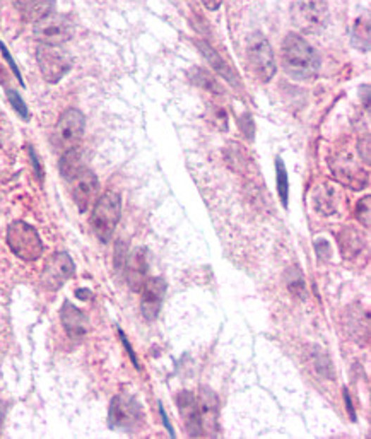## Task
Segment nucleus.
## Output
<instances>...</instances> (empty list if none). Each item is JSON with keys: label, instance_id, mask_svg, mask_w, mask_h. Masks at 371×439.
Wrapping results in <instances>:
<instances>
[{"label": "nucleus", "instance_id": "obj_12", "mask_svg": "<svg viewBox=\"0 0 371 439\" xmlns=\"http://www.w3.org/2000/svg\"><path fill=\"white\" fill-rule=\"evenodd\" d=\"M99 191V182L98 177L91 170L82 167L74 178L70 179V193L74 198L75 205L81 212H87L94 202L98 201Z\"/></svg>", "mask_w": 371, "mask_h": 439}, {"label": "nucleus", "instance_id": "obj_27", "mask_svg": "<svg viewBox=\"0 0 371 439\" xmlns=\"http://www.w3.org/2000/svg\"><path fill=\"white\" fill-rule=\"evenodd\" d=\"M275 170H277V191L281 197L282 207L287 209V201H289V182H287V171L281 158L275 159Z\"/></svg>", "mask_w": 371, "mask_h": 439}, {"label": "nucleus", "instance_id": "obj_6", "mask_svg": "<svg viewBox=\"0 0 371 439\" xmlns=\"http://www.w3.org/2000/svg\"><path fill=\"white\" fill-rule=\"evenodd\" d=\"M36 62L43 79L50 84H57L72 69V57L60 45H42L36 48Z\"/></svg>", "mask_w": 371, "mask_h": 439}, {"label": "nucleus", "instance_id": "obj_23", "mask_svg": "<svg viewBox=\"0 0 371 439\" xmlns=\"http://www.w3.org/2000/svg\"><path fill=\"white\" fill-rule=\"evenodd\" d=\"M315 205L322 214L329 215L334 214L337 209V193L330 183H323V185L315 191Z\"/></svg>", "mask_w": 371, "mask_h": 439}, {"label": "nucleus", "instance_id": "obj_24", "mask_svg": "<svg viewBox=\"0 0 371 439\" xmlns=\"http://www.w3.org/2000/svg\"><path fill=\"white\" fill-rule=\"evenodd\" d=\"M351 38H353V45L361 51L370 50V15H361L356 23H354L353 31H351Z\"/></svg>", "mask_w": 371, "mask_h": 439}, {"label": "nucleus", "instance_id": "obj_3", "mask_svg": "<svg viewBox=\"0 0 371 439\" xmlns=\"http://www.w3.org/2000/svg\"><path fill=\"white\" fill-rule=\"evenodd\" d=\"M7 245L23 262L38 260L45 250L38 231L24 221H14L7 227Z\"/></svg>", "mask_w": 371, "mask_h": 439}, {"label": "nucleus", "instance_id": "obj_16", "mask_svg": "<svg viewBox=\"0 0 371 439\" xmlns=\"http://www.w3.org/2000/svg\"><path fill=\"white\" fill-rule=\"evenodd\" d=\"M177 405L180 410V416H182L183 422H185V428L189 436L197 438L202 433V421H201V412H199V402L191 392H182L177 398Z\"/></svg>", "mask_w": 371, "mask_h": 439}, {"label": "nucleus", "instance_id": "obj_10", "mask_svg": "<svg viewBox=\"0 0 371 439\" xmlns=\"http://www.w3.org/2000/svg\"><path fill=\"white\" fill-rule=\"evenodd\" d=\"M33 34L42 45H62L74 34V23L69 15L50 12L34 23Z\"/></svg>", "mask_w": 371, "mask_h": 439}, {"label": "nucleus", "instance_id": "obj_25", "mask_svg": "<svg viewBox=\"0 0 371 439\" xmlns=\"http://www.w3.org/2000/svg\"><path fill=\"white\" fill-rule=\"evenodd\" d=\"M190 81L195 84V86L202 87L203 91L210 93L213 96H222V87L215 79L213 77V74L203 69H194L190 72Z\"/></svg>", "mask_w": 371, "mask_h": 439}, {"label": "nucleus", "instance_id": "obj_8", "mask_svg": "<svg viewBox=\"0 0 371 439\" xmlns=\"http://www.w3.org/2000/svg\"><path fill=\"white\" fill-rule=\"evenodd\" d=\"M291 19L303 33H320L329 23L325 0H296L291 7Z\"/></svg>", "mask_w": 371, "mask_h": 439}, {"label": "nucleus", "instance_id": "obj_33", "mask_svg": "<svg viewBox=\"0 0 371 439\" xmlns=\"http://www.w3.org/2000/svg\"><path fill=\"white\" fill-rule=\"evenodd\" d=\"M238 127L241 129L243 134L249 139H253V120H251L250 113H245L241 118L238 120Z\"/></svg>", "mask_w": 371, "mask_h": 439}, {"label": "nucleus", "instance_id": "obj_7", "mask_svg": "<svg viewBox=\"0 0 371 439\" xmlns=\"http://www.w3.org/2000/svg\"><path fill=\"white\" fill-rule=\"evenodd\" d=\"M84 129H86V118L79 110L69 108L60 115L54 134H51V144L58 153L74 149L81 142Z\"/></svg>", "mask_w": 371, "mask_h": 439}, {"label": "nucleus", "instance_id": "obj_29", "mask_svg": "<svg viewBox=\"0 0 371 439\" xmlns=\"http://www.w3.org/2000/svg\"><path fill=\"white\" fill-rule=\"evenodd\" d=\"M207 120L214 129L226 132L227 130V111L222 106H210L207 110Z\"/></svg>", "mask_w": 371, "mask_h": 439}, {"label": "nucleus", "instance_id": "obj_39", "mask_svg": "<svg viewBox=\"0 0 371 439\" xmlns=\"http://www.w3.org/2000/svg\"><path fill=\"white\" fill-rule=\"evenodd\" d=\"M75 296L81 299V301H87V299L93 296V294H91L87 289H79V291H75Z\"/></svg>", "mask_w": 371, "mask_h": 439}, {"label": "nucleus", "instance_id": "obj_28", "mask_svg": "<svg viewBox=\"0 0 371 439\" xmlns=\"http://www.w3.org/2000/svg\"><path fill=\"white\" fill-rule=\"evenodd\" d=\"M313 366L315 369H317V373L322 374L323 378H329V380H334L335 378L332 361H330V357L327 356L325 352H322V350L317 349V352H315Z\"/></svg>", "mask_w": 371, "mask_h": 439}, {"label": "nucleus", "instance_id": "obj_22", "mask_svg": "<svg viewBox=\"0 0 371 439\" xmlns=\"http://www.w3.org/2000/svg\"><path fill=\"white\" fill-rule=\"evenodd\" d=\"M81 170H82V155L77 147L62 153V158H60V174H62L67 182H70V179Z\"/></svg>", "mask_w": 371, "mask_h": 439}, {"label": "nucleus", "instance_id": "obj_31", "mask_svg": "<svg viewBox=\"0 0 371 439\" xmlns=\"http://www.w3.org/2000/svg\"><path fill=\"white\" fill-rule=\"evenodd\" d=\"M7 98H9L12 108L18 111L19 117H21L23 120H30V111H27L26 103L23 101V98L19 96V93H15L14 89H7Z\"/></svg>", "mask_w": 371, "mask_h": 439}, {"label": "nucleus", "instance_id": "obj_34", "mask_svg": "<svg viewBox=\"0 0 371 439\" xmlns=\"http://www.w3.org/2000/svg\"><path fill=\"white\" fill-rule=\"evenodd\" d=\"M0 50H2V55H4V58L7 60V62H9V65H11V70L14 72V75L15 77L19 79V82L21 84H24L23 82V75H21V72H19V69H18V65H15V62L14 60H12V57H11V53H9V50H7L6 48V45H4V43H0Z\"/></svg>", "mask_w": 371, "mask_h": 439}, {"label": "nucleus", "instance_id": "obj_1", "mask_svg": "<svg viewBox=\"0 0 371 439\" xmlns=\"http://www.w3.org/2000/svg\"><path fill=\"white\" fill-rule=\"evenodd\" d=\"M281 63L287 75L298 81H306L317 75L320 69V57L315 48L299 34H287L281 48Z\"/></svg>", "mask_w": 371, "mask_h": 439}, {"label": "nucleus", "instance_id": "obj_36", "mask_svg": "<svg viewBox=\"0 0 371 439\" xmlns=\"http://www.w3.org/2000/svg\"><path fill=\"white\" fill-rule=\"evenodd\" d=\"M118 335H120V338H122V344H123V347H125L127 349V352L130 354V359H132V362H134V366L135 368L139 369V362H137V357H135V352H134V349H132L130 347V344H129V341H127V337H125V333L122 332V330L118 329Z\"/></svg>", "mask_w": 371, "mask_h": 439}, {"label": "nucleus", "instance_id": "obj_14", "mask_svg": "<svg viewBox=\"0 0 371 439\" xmlns=\"http://www.w3.org/2000/svg\"><path fill=\"white\" fill-rule=\"evenodd\" d=\"M199 412H201L202 433L207 436H215L219 429V402L213 390L202 388L197 397Z\"/></svg>", "mask_w": 371, "mask_h": 439}, {"label": "nucleus", "instance_id": "obj_11", "mask_svg": "<svg viewBox=\"0 0 371 439\" xmlns=\"http://www.w3.org/2000/svg\"><path fill=\"white\" fill-rule=\"evenodd\" d=\"M74 260H72L69 253L60 251L45 263V269L42 272V286L46 291H58L67 281L74 277Z\"/></svg>", "mask_w": 371, "mask_h": 439}, {"label": "nucleus", "instance_id": "obj_2", "mask_svg": "<svg viewBox=\"0 0 371 439\" xmlns=\"http://www.w3.org/2000/svg\"><path fill=\"white\" fill-rule=\"evenodd\" d=\"M120 215H122V198L117 191H106L94 202L93 214H91V227L99 241H110L117 229Z\"/></svg>", "mask_w": 371, "mask_h": 439}, {"label": "nucleus", "instance_id": "obj_20", "mask_svg": "<svg viewBox=\"0 0 371 439\" xmlns=\"http://www.w3.org/2000/svg\"><path fill=\"white\" fill-rule=\"evenodd\" d=\"M26 21L36 23L54 11V0H14Z\"/></svg>", "mask_w": 371, "mask_h": 439}, {"label": "nucleus", "instance_id": "obj_26", "mask_svg": "<svg viewBox=\"0 0 371 439\" xmlns=\"http://www.w3.org/2000/svg\"><path fill=\"white\" fill-rule=\"evenodd\" d=\"M286 286L289 289V293L293 294L294 298L301 299L305 301L306 299V282L303 279L301 270L296 269V267H291V269L286 270Z\"/></svg>", "mask_w": 371, "mask_h": 439}, {"label": "nucleus", "instance_id": "obj_40", "mask_svg": "<svg viewBox=\"0 0 371 439\" xmlns=\"http://www.w3.org/2000/svg\"><path fill=\"white\" fill-rule=\"evenodd\" d=\"M159 412H161V417H163V421H165V426H166V429H168V431H170V433H171V436H175L173 429H171V424H170V422H168L166 412H165V409H163V405H161V404H159Z\"/></svg>", "mask_w": 371, "mask_h": 439}, {"label": "nucleus", "instance_id": "obj_35", "mask_svg": "<svg viewBox=\"0 0 371 439\" xmlns=\"http://www.w3.org/2000/svg\"><path fill=\"white\" fill-rule=\"evenodd\" d=\"M30 158H31V163H33L36 178H38L39 182H43V170H42V165H39V159H38V155H36L33 147L30 149Z\"/></svg>", "mask_w": 371, "mask_h": 439}, {"label": "nucleus", "instance_id": "obj_4", "mask_svg": "<svg viewBox=\"0 0 371 439\" xmlns=\"http://www.w3.org/2000/svg\"><path fill=\"white\" fill-rule=\"evenodd\" d=\"M108 424L111 429L123 433H137L144 426L142 407L132 395L113 397L108 410Z\"/></svg>", "mask_w": 371, "mask_h": 439}, {"label": "nucleus", "instance_id": "obj_30", "mask_svg": "<svg viewBox=\"0 0 371 439\" xmlns=\"http://www.w3.org/2000/svg\"><path fill=\"white\" fill-rule=\"evenodd\" d=\"M371 198L370 195H366V197H363L361 201L358 202L356 205V219L359 222H361L363 226H365V229H370L371 226V205H370Z\"/></svg>", "mask_w": 371, "mask_h": 439}, {"label": "nucleus", "instance_id": "obj_38", "mask_svg": "<svg viewBox=\"0 0 371 439\" xmlns=\"http://www.w3.org/2000/svg\"><path fill=\"white\" fill-rule=\"evenodd\" d=\"M202 4L209 11H215V9H219V7H221L222 0H202Z\"/></svg>", "mask_w": 371, "mask_h": 439}, {"label": "nucleus", "instance_id": "obj_9", "mask_svg": "<svg viewBox=\"0 0 371 439\" xmlns=\"http://www.w3.org/2000/svg\"><path fill=\"white\" fill-rule=\"evenodd\" d=\"M329 163L334 177L344 186H349L353 190H361L368 185V171L363 170V165L356 161L351 149H341L334 153Z\"/></svg>", "mask_w": 371, "mask_h": 439}, {"label": "nucleus", "instance_id": "obj_32", "mask_svg": "<svg viewBox=\"0 0 371 439\" xmlns=\"http://www.w3.org/2000/svg\"><path fill=\"white\" fill-rule=\"evenodd\" d=\"M358 151H359V158H361V161L365 163L366 166H370V137L368 135H365L363 139H359Z\"/></svg>", "mask_w": 371, "mask_h": 439}, {"label": "nucleus", "instance_id": "obj_15", "mask_svg": "<svg viewBox=\"0 0 371 439\" xmlns=\"http://www.w3.org/2000/svg\"><path fill=\"white\" fill-rule=\"evenodd\" d=\"M60 322H62L63 330L69 335L72 341H81L86 337L87 330H89V320L86 314L70 301H65L60 310Z\"/></svg>", "mask_w": 371, "mask_h": 439}, {"label": "nucleus", "instance_id": "obj_13", "mask_svg": "<svg viewBox=\"0 0 371 439\" xmlns=\"http://www.w3.org/2000/svg\"><path fill=\"white\" fill-rule=\"evenodd\" d=\"M142 299H141V311L142 317L147 322H153L158 318L161 311L163 299L166 294V282L161 277H151L144 282L142 286Z\"/></svg>", "mask_w": 371, "mask_h": 439}, {"label": "nucleus", "instance_id": "obj_17", "mask_svg": "<svg viewBox=\"0 0 371 439\" xmlns=\"http://www.w3.org/2000/svg\"><path fill=\"white\" fill-rule=\"evenodd\" d=\"M125 272H127V282H129L132 291H141L144 282L147 281V260H146V250L139 248L134 251L132 257H127L125 262Z\"/></svg>", "mask_w": 371, "mask_h": 439}, {"label": "nucleus", "instance_id": "obj_5", "mask_svg": "<svg viewBox=\"0 0 371 439\" xmlns=\"http://www.w3.org/2000/svg\"><path fill=\"white\" fill-rule=\"evenodd\" d=\"M246 63L260 82H269L275 74V58L269 39L262 33H253L246 43Z\"/></svg>", "mask_w": 371, "mask_h": 439}, {"label": "nucleus", "instance_id": "obj_37", "mask_svg": "<svg viewBox=\"0 0 371 439\" xmlns=\"http://www.w3.org/2000/svg\"><path fill=\"white\" fill-rule=\"evenodd\" d=\"M344 397H346V405H347V412H349V416L353 421H356V414H354V407H353V402H351L349 398V393H347V390L344 388Z\"/></svg>", "mask_w": 371, "mask_h": 439}, {"label": "nucleus", "instance_id": "obj_19", "mask_svg": "<svg viewBox=\"0 0 371 439\" xmlns=\"http://www.w3.org/2000/svg\"><path fill=\"white\" fill-rule=\"evenodd\" d=\"M339 241V250H341L342 257L346 260H354L358 255L363 253V248H365V241L359 236L358 231L353 229V227H346V229L341 231V234L337 236Z\"/></svg>", "mask_w": 371, "mask_h": 439}, {"label": "nucleus", "instance_id": "obj_18", "mask_svg": "<svg viewBox=\"0 0 371 439\" xmlns=\"http://www.w3.org/2000/svg\"><path fill=\"white\" fill-rule=\"evenodd\" d=\"M195 45H197L199 50L202 51L203 58H206L207 62H209V65L213 67V69H214L215 72H218L219 75H222V77H225L226 81L231 84V86H234V87H238V86H239V81H238L237 74H234L233 69H231V67L227 65L225 60L221 58V55H219L218 51H215L213 46L207 45V43H206V42H202V39H199V42H195Z\"/></svg>", "mask_w": 371, "mask_h": 439}, {"label": "nucleus", "instance_id": "obj_21", "mask_svg": "<svg viewBox=\"0 0 371 439\" xmlns=\"http://www.w3.org/2000/svg\"><path fill=\"white\" fill-rule=\"evenodd\" d=\"M225 159L227 165H229L231 170H234L237 173H241V174H245L251 166L249 153L245 151V147L239 146V144L237 142H231L229 146L226 147Z\"/></svg>", "mask_w": 371, "mask_h": 439}]
</instances>
